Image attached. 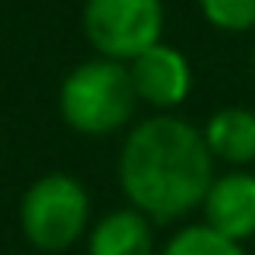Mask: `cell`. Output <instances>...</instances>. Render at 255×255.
I'll return each mask as SVG.
<instances>
[{"label": "cell", "mask_w": 255, "mask_h": 255, "mask_svg": "<svg viewBox=\"0 0 255 255\" xmlns=\"http://www.w3.org/2000/svg\"><path fill=\"white\" fill-rule=\"evenodd\" d=\"M162 0H86L83 31L100 59L134 62L162 42Z\"/></svg>", "instance_id": "4"}, {"label": "cell", "mask_w": 255, "mask_h": 255, "mask_svg": "<svg viewBox=\"0 0 255 255\" xmlns=\"http://www.w3.org/2000/svg\"><path fill=\"white\" fill-rule=\"evenodd\" d=\"M252 80H255V55H252Z\"/></svg>", "instance_id": "11"}, {"label": "cell", "mask_w": 255, "mask_h": 255, "mask_svg": "<svg viewBox=\"0 0 255 255\" xmlns=\"http://www.w3.org/2000/svg\"><path fill=\"white\" fill-rule=\"evenodd\" d=\"M204 224L231 242H245L255 235V176L252 172H224L214 179L204 197Z\"/></svg>", "instance_id": "6"}, {"label": "cell", "mask_w": 255, "mask_h": 255, "mask_svg": "<svg viewBox=\"0 0 255 255\" xmlns=\"http://www.w3.org/2000/svg\"><path fill=\"white\" fill-rule=\"evenodd\" d=\"M204 141L214 159L231 166L255 162V114L249 107H221L204 125Z\"/></svg>", "instance_id": "8"}, {"label": "cell", "mask_w": 255, "mask_h": 255, "mask_svg": "<svg viewBox=\"0 0 255 255\" xmlns=\"http://www.w3.org/2000/svg\"><path fill=\"white\" fill-rule=\"evenodd\" d=\"M152 221L134 207L100 217L86 238V255H152Z\"/></svg>", "instance_id": "7"}, {"label": "cell", "mask_w": 255, "mask_h": 255, "mask_svg": "<svg viewBox=\"0 0 255 255\" xmlns=\"http://www.w3.org/2000/svg\"><path fill=\"white\" fill-rule=\"evenodd\" d=\"M17 221L21 235L38 252H66L83 238L90 221L86 186L69 172H45L24 190Z\"/></svg>", "instance_id": "3"}, {"label": "cell", "mask_w": 255, "mask_h": 255, "mask_svg": "<svg viewBox=\"0 0 255 255\" xmlns=\"http://www.w3.org/2000/svg\"><path fill=\"white\" fill-rule=\"evenodd\" d=\"M159 255H245V249L217 235L207 224H190V228H179Z\"/></svg>", "instance_id": "9"}, {"label": "cell", "mask_w": 255, "mask_h": 255, "mask_svg": "<svg viewBox=\"0 0 255 255\" xmlns=\"http://www.w3.org/2000/svg\"><path fill=\"white\" fill-rule=\"evenodd\" d=\"M118 176L131 207L155 224L179 221L204 207L217 179L204 131L172 114H155L131 128L121 145Z\"/></svg>", "instance_id": "1"}, {"label": "cell", "mask_w": 255, "mask_h": 255, "mask_svg": "<svg viewBox=\"0 0 255 255\" xmlns=\"http://www.w3.org/2000/svg\"><path fill=\"white\" fill-rule=\"evenodd\" d=\"M128 73H131L138 100H145L155 111L179 107L190 97V86H193V73H190L186 55L166 42L152 45L134 62H128Z\"/></svg>", "instance_id": "5"}, {"label": "cell", "mask_w": 255, "mask_h": 255, "mask_svg": "<svg viewBox=\"0 0 255 255\" xmlns=\"http://www.w3.org/2000/svg\"><path fill=\"white\" fill-rule=\"evenodd\" d=\"M134 107H138V93L131 83L128 62L86 59L59 86L62 121L90 138H104L125 128Z\"/></svg>", "instance_id": "2"}, {"label": "cell", "mask_w": 255, "mask_h": 255, "mask_svg": "<svg viewBox=\"0 0 255 255\" xmlns=\"http://www.w3.org/2000/svg\"><path fill=\"white\" fill-rule=\"evenodd\" d=\"M200 10L221 31H255V0H200Z\"/></svg>", "instance_id": "10"}]
</instances>
